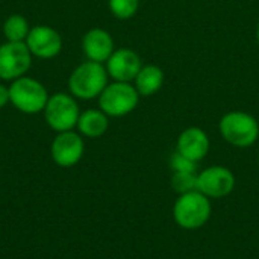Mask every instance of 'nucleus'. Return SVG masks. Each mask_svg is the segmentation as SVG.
Instances as JSON below:
<instances>
[{"label":"nucleus","instance_id":"11","mask_svg":"<svg viewBox=\"0 0 259 259\" xmlns=\"http://www.w3.org/2000/svg\"><path fill=\"white\" fill-rule=\"evenodd\" d=\"M105 67L109 79L117 82H134L143 67V61L135 50L120 47L112 52L109 59L105 62Z\"/></svg>","mask_w":259,"mask_h":259},{"label":"nucleus","instance_id":"21","mask_svg":"<svg viewBox=\"0 0 259 259\" xmlns=\"http://www.w3.org/2000/svg\"><path fill=\"white\" fill-rule=\"evenodd\" d=\"M256 42L259 46V20H258V26H256Z\"/></svg>","mask_w":259,"mask_h":259},{"label":"nucleus","instance_id":"10","mask_svg":"<svg viewBox=\"0 0 259 259\" xmlns=\"http://www.w3.org/2000/svg\"><path fill=\"white\" fill-rule=\"evenodd\" d=\"M24 42L33 58L44 61L56 58L62 50L61 33L49 24H36L30 27Z\"/></svg>","mask_w":259,"mask_h":259},{"label":"nucleus","instance_id":"2","mask_svg":"<svg viewBox=\"0 0 259 259\" xmlns=\"http://www.w3.org/2000/svg\"><path fill=\"white\" fill-rule=\"evenodd\" d=\"M219 132L228 144L247 149L258 141L259 121L249 112L231 111L220 118Z\"/></svg>","mask_w":259,"mask_h":259},{"label":"nucleus","instance_id":"22","mask_svg":"<svg viewBox=\"0 0 259 259\" xmlns=\"http://www.w3.org/2000/svg\"><path fill=\"white\" fill-rule=\"evenodd\" d=\"M258 168H259V159H258Z\"/></svg>","mask_w":259,"mask_h":259},{"label":"nucleus","instance_id":"19","mask_svg":"<svg viewBox=\"0 0 259 259\" xmlns=\"http://www.w3.org/2000/svg\"><path fill=\"white\" fill-rule=\"evenodd\" d=\"M168 164L173 173H197V162L181 155L178 150L171 153Z\"/></svg>","mask_w":259,"mask_h":259},{"label":"nucleus","instance_id":"3","mask_svg":"<svg viewBox=\"0 0 259 259\" xmlns=\"http://www.w3.org/2000/svg\"><path fill=\"white\" fill-rule=\"evenodd\" d=\"M49 97L46 85L27 74L9 83V103L21 114L33 115L42 112Z\"/></svg>","mask_w":259,"mask_h":259},{"label":"nucleus","instance_id":"12","mask_svg":"<svg viewBox=\"0 0 259 259\" xmlns=\"http://www.w3.org/2000/svg\"><path fill=\"white\" fill-rule=\"evenodd\" d=\"M114 50V38L108 30L102 27H93L85 32L82 38V52L88 61L105 64Z\"/></svg>","mask_w":259,"mask_h":259},{"label":"nucleus","instance_id":"6","mask_svg":"<svg viewBox=\"0 0 259 259\" xmlns=\"http://www.w3.org/2000/svg\"><path fill=\"white\" fill-rule=\"evenodd\" d=\"M80 112L82 111L79 108L77 99L73 97L70 93L52 94L42 111L47 126L56 134L74 131Z\"/></svg>","mask_w":259,"mask_h":259},{"label":"nucleus","instance_id":"13","mask_svg":"<svg viewBox=\"0 0 259 259\" xmlns=\"http://www.w3.org/2000/svg\"><path fill=\"white\" fill-rule=\"evenodd\" d=\"M209 149H211V141L208 134L197 126L184 129L178 137L176 150L194 162H200L202 159H205Z\"/></svg>","mask_w":259,"mask_h":259},{"label":"nucleus","instance_id":"16","mask_svg":"<svg viewBox=\"0 0 259 259\" xmlns=\"http://www.w3.org/2000/svg\"><path fill=\"white\" fill-rule=\"evenodd\" d=\"M30 32V24L26 17L21 14H11L3 21V36L6 41L12 42H24Z\"/></svg>","mask_w":259,"mask_h":259},{"label":"nucleus","instance_id":"15","mask_svg":"<svg viewBox=\"0 0 259 259\" xmlns=\"http://www.w3.org/2000/svg\"><path fill=\"white\" fill-rule=\"evenodd\" d=\"M132 83L141 97H150L162 88L164 71L159 65L155 64L143 65Z\"/></svg>","mask_w":259,"mask_h":259},{"label":"nucleus","instance_id":"4","mask_svg":"<svg viewBox=\"0 0 259 259\" xmlns=\"http://www.w3.org/2000/svg\"><path fill=\"white\" fill-rule=\"evenodd\" d=\"M211 199H208L197 190L187 194H181L173 206L175 222L179 228L187 231H196L203 228L211 219Z\"/></svg>","mask_w":259,"mask_h":259},{"label":"nucleus","instance_id":"9","mask_svg":"<svg viewBox=\"0 0 259 259\" xmlns=\"http://www.w3.org/2000/svg\"><path fill=\"white\" fill-rule=\"evenodd\" d=\"M234 173L223 165H211L197 173V191L208 199H222L229 196L235 188Z\"/></svg>","mask_w":259,"mask_h":259},{"label":"nucleus","instance_id":"20","mask_svg":"<svg viewBox=\"0 0 259 259\" xmlns=\"http://www.w3.org/2000/svg\"><path fill=\"white\" fill-rule=\"evenodd\" d=\"M8 103H9V85L0 82V109L5 108Z\"/></svg>","mask_w":259,"mask_h":259},{"label":"nucleus","instance_id":"8","mask_svg":"<svg viewBox=\"0 0 259 259\" xmlns=\"http://www.w3.org/2000/svg\"><path fill=\"white\" fill-rule=\"evenodd\" d=\"M85 153L83 137L76 131L59 132L52 141L50 155L58 167L70 168L80 162Z\"/></svg>","mask_w":259,"mask_h":259},{"label":"nucleus","instance_id":"18","mask_svg":"<svg viewBox=\"0 0 259 259\" xmlns=\"http://www.w3.org/2000/svg\"><path fill=\"white\" fill-rule=\"evenodd\" d=\"M171 188L179 196L197 190V173H173Z\"/></svg>","mask_w":259,"mask_h":259},{"label":"nucleus","instance_id":"5","mask_svg":"<svg viewBox=\"0 0 259 259\" xmlns=\"http://www.w3.org/2000/svg\"><path fill=\"white\" fill-rule=\"evenodd\" d=\"M140 94L132 82H109L97 97L99 109L108 117H124L131 114L140 103Z\"/></svg>","mask_w":259,"mask_h":259},{"label":"nucleus","instance_id":"14","mask_svg":"<svg viewBox=\"0 0 259 259\" xmlns=\"http://www.w3.org/2000/svg\"><path fill=\"white\" fill-rule=\"evenodd\" d=\"M109 127V117L102 109H85L80 112L77 120V132L83 138H100Z\"/></svg>","mask_w":259,"mask_h":259},{"label":"nucleus","instance_id":"1","mask_svg":"<svg viewBox=\"0 0 259 259\" xmlns=\"http://www.w3.org/2000/svg\"><path fill=\"white\" fill-rule=\"evenodd\" d=\"M109 83V76L105 64L94 61L80 62L68 76V93L77 100L97 99Z\"/></svg>","mask_w":259,"mask_h":259},{"label":"nucleus","instance_id":"7","mask_svg":"<svg viewBox=\"0 0 259 259\" xmlns=\"http://www.w3.org/2000/svg\"><path fill=\"white\" fill-rule=\"evenodd\" d=\"M33 56L26 42L5 41L0 44V82H12L27 74Z\"/></svg>","mask_w":259,"mask_h":259},{"label":"nucleus","instance_id":"17","mask_svg":"<svg viewBox=\"0 0 259 259\" xmlns=\"http://www.w3.org/2000/svg\"><path fill=\"white\" fill-rule=\"evenodd\" d=\"M111 14L118 20L132 18L140 8V0H108Z\"/></svg>","mask_w":259,"mask_h":259}]
</instances>
